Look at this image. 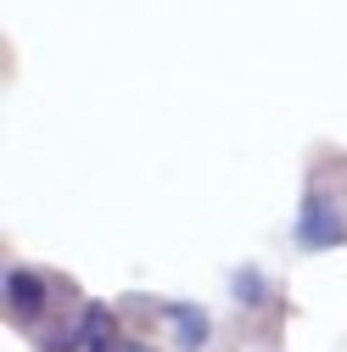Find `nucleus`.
<instances>
[{"mask_svg":"<svg viewBox=\"0 0 347 352\" xmlns=\"http://www.w3.org/2000/svg\"><path fill=\"white\" fill-rule=\"evenodd\" d=\"M297 246L302 252H336V246H347V224H341V212L325 196H302V207H297Z\"/></svg>","mask_w":347,"mask_h":352,"instance_id":"1","label":"nucleus"},{"mask_svg":"<svg viewBox=\"0 0 347 352\" xmlns=\"http://www.w3.org/2000/svg\"><path fill=\"white\" fill-rule=\"evenodd\" d=\"M0 291H6V319L12 324H39V314H45L51 302V285L39 280L34 269H6V280H0Z\"/></svg>","mask_w":347,"mask_h":352,"instance_id":"2","label":"nucleus"},{"mask_svg":"<svg viewBox=\"0 0 347 352\" xmlns=\"http://www.w3.org/2000/svg\"><path fill=\"white\" fill-rule=\"evenodd\" d=\"M162 319L174 324V346L180 352H202L213 341V319H207V307H196V302H162Z\"/></svg>","mask_w":347,"mask_h":352,"instance_id":"3","label":"nucleus"},{"mask_svg":"<svg viewBox=\"0 0 347 352\" xmlns=\"http://www.w3.org/2000/svg\"><path fill=\"white\" fill-rule=\"evenodd\" d=\"M73 336H78V352H112V346H118V319H112V307H107V302H84Z\"/></svg>","mask_w":347,"mask_h":352,"instance_id":"4","label":"nucleus"},{"mask_svg":"<svg viewBox=\"0 0 347 352\" xmlns=\"http://www.w3.org/2000/svg\"><path fill=\"white\" fill-rule=\"evenodd\" d=\"M230 296H235L241 307H264V302H269V280H264V269H257V263H241V269L230 274Z\"/></svg>","mask_w":347,"mask_h":352,"instance_id":"5","label":"nucleus"},{"mask_svg":"<svg viewBox=\"0 0 347 352\" xmlns=\"http://www.w3.org/2000/svg\"><path fill=\"white\" fill-rule=\"evenodd\" d=\"M112 352H157V346H151V341H129V336H118Z\"/></svg>","mask_w":347,"mask_h":352,"instance_id":"6","label":"nucleus"}]
</instances>
